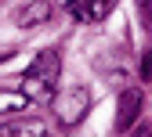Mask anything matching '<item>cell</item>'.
Masks as SVG:
<instances>
[{
	"mask_svg": "<svg viewBox=\"0 0 152 137\" xmlns=\"http://www.w3.org/2000/svg\"><path fill=\"white\" fill-rule=\"evenodd\" d=\"M62 72V58L58 51H40L33 58V65L22 76V90L29 94V101H54V80Z\"/></svg>",
	"mask_w": 152,
	"mask_h": 137,
	"instance_id": "cell-1",
	"label": "cell"
},
{
	"mask_svg": "<svg viewBox=\"0 0 152 137\" xmlns=\"http://www.w3.org/2000/svg\"><path fill=\"white\" fill-rule=\"evenodd\" d=\"M87 105H91V94L87 87H69L58 94V101H54V112H58V123L62 126H76L87 115Z\"/></svg>",
	"mask_w": 152,
	"mask_h": 137,
	"instance_id": "cell-2",
	"label": "cell"
},
{
	"mask_svg": "<svg viewBox=\"0 0 152 137\" xmlns=\"http://www.w3.org/2000/svg\"><path fill=\"white\" fill-rule=\"evenodd\" d=\"M138 115H141V90L127 87L120 94V105H116V130H130Z\"/></svg>",
	"mask_w": 152,
	"mask_h": 137,
	"instance_id": "cell-3",
	"label": "cell"
},
{
	"mask_svg": "<svg viewBox=\"0 0 152 137\" xmlns=\"http://www.w3.org/2000/svg\"><path fill=\"white\" fill-rule=\"evenodd\" d=\"M51 14H54V4H51V0H33V4H26L22 11H18V25H22V29L44 25Z\"/></svg>",
	"mask_w": 152,
	"mask_h": 137,
	"instance_id": "cell-4",
	"label": "cell"
},
{
	"mask_svg": "<svg viewBox=\"0 0 152 137\" xmlns=\"http://www.w3.org/2000/svg\"><path fill=\"white\" fill-rule=\"evenodd\" d=\"M0 137H47V123L40 119H18V123H4Z\"/></svg>",
	"mask_w": 152,
	"mask_h": 137,
	"instance_id": "cell-5",
	"label": "cell"
},
{
	"mask_svg": "<svg viewBox=\"0 0 152 137\" xmlns=\"http://www.w3.org/2000/svg\"><path fill=\"white\" fill-rule=\"evenodd\" d=\"M29 94L26 90H0V112H26Z\"/></svg>",
	"mask_w": 152,
	"mask_h": 137,
	"instance_id": "cell-6",
	"label": "cell"
},
{
	"mask_svg": "<svg viewBox=\"0 0 152 137\" xmlns=\"http://www.w3.org/2000/svg\"><path fill=\"white\" fill-rule=\"evenodd\" d=\"M112 4H116V0H87V7H91V22H102V18L112 11Z\"/></svg>",
	"mask_w": 152,
	"mask_h": 137,
	"instance_id": "cell-7",
	"label": "cell"
},
{
	"mask_svg": "<svg viewBox=\"0 0 152 137\" xmlns=\"http://www.w3.org/2000/svg\"><path fill=\"white\" fill-rule=\"evenodd\" d=\"M69 11L76 22H91V7H87V0H69Z\"/></svg>",
	"mask_w": 152,
	"mask_h": 137,
	"instance_id": "cell-8",
	"label": "cell"
},
{
	"mask_svg": "<svg viewBox=\"0 0 152 137\" xmlns=\"http://www.w3.org/2000/svg\"><path fill=\"white\" fill-rule=\"evenodd\" d=\"M138 14H141V25L152 29V0H138Z\"/></svg>",
	"mask_w": 152,
	"mask_h": 137,
	"instance_id": "cell-9",
	"label": "cell"
},
{
	"mask_svg": "<svg viewBox=\"0 0 152 137\" xmlns=\"http://www.w3.org/2000/svg\"><path fill=\"white\" fill-rule=\"evenodd\" d=\"M141 80H152V51L145 54V65H141Z\"/></svg>",
	"mask_w": 152,
	"mask_h": 137,
	"instance_id": "cell-10",
	"label": "cell"
},
{
	"mask_svg": "<svg viewBox=\"0 0 152 137\" xmlns=\"http://www.w3.org/2000/svg\"><path fill=\"white\" fill-rule=\"evenodd\" d=\"M4 58H7V54H0V62H4Z\"/></svg>",
	"mask_w": 152,
	"mask_h": 137,
	"instance_id": "cell-11",
	"label": "cell"
}]
</instances>
